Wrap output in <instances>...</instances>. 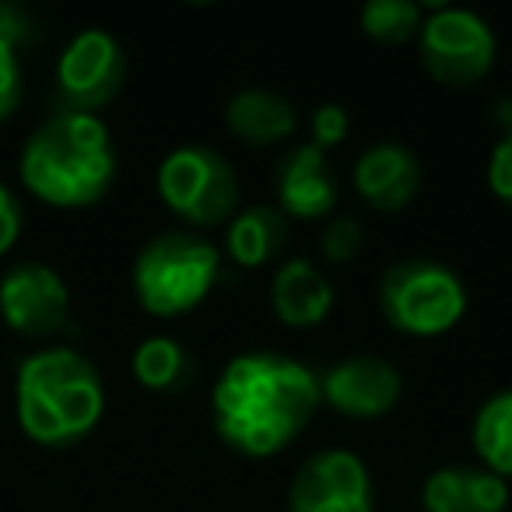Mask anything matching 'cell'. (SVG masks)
I'll list each match as a JSON object with an SVG mask.
<instances>
[{"instance_id": "obj_1", "label": "cell", "mask_w": 512, "mask_h": 512, "mask_svg": "<svg viewBox=\"0 0 512 512\" xmlns=\"http://www.w3.org/2000/svg\"><path fill=\"white\" fill-rule=\"evenodd\" d=\"M320 400V376L299 358L246 351L214 379L211 414L225 446L264 460L306 432Z\"/></svg>"}, {"instance_id": "obj_2", "label": "cell", "mask_w": 512, "mask_h": 512, "mask_svg": "<svg viewBox=\"0 0 512 512\" xmlns=\"http://www.w3.org/2000/svg\"><path fill=\"white\" fill-rule=\"evenodd\" d=\"M116 179V148L95 113L50 116L22 148V183L53 207L99 204Z\"/></svg>"}, {"instance_id": "obj_3", "label": "cell", "mask_w": 512, "mask_h": 512, "mask_svg": "<svg viewBox=\"0 0 512 512\" xmlns=\"http://www.w3.org/2000/svg\"><path fill=\"white\" fill-rule=\"evenodd\" d=\"M18 425L39 446H74L106 411V386L92 358L74 348H43L15 376Z\"/></svg>"}, {"instance_id": "obj_4", "label": "cell", "mask_w": 512, "mask_h": 512, "mask_svg": "<svg viewBox=\"0 0 512 512\" xmlns=\"http://www.w3.org/2000/svg\"><path fill=\"white\" fill-rule=\"evenodd\" d=\"M221 256L197 232H162L134 260V295L151 316H183L211 295Z\"/></svg>"}, {"instance_id": "obj_5", "label": "cell", "mask_w": 512, "mask_h": 512, "mask_svg": "<svg viewBox=\"0 0 512 512\" xmlns=\"http://www.w3.org/2000/svg\"><path fill=\"white\" fill-rule=\"evenodd\" d=\"M386 323L411 337H439L467 313V288L456 271L435 260H400L379 281Z\"/></svg>"}, {"instance_id": "obj_6", "label": "cell", "mask_w": 512, "mask_h": 512, "mask_svg": "<svg viewBox=\"0 0 512 512\" xmlns=\"http://www.w3.org/2000/svg\"><path fill=\"white\" fill-rule=\"evenodd\" d=\"M158 197L190 225H225L239 207V179L225 155L204 144H183L158 165Z\"/></svg>"}, {"instance_id": "obj_7", "label": "cell", "mask_w": 512, "mask_h": 512, "mask_svg": "<svg viewBox=\"0 0 512 512\" xmlns=\"http://www.w3.org/2000/svg\"><path fill=\"white\" fill-rule=\"evenodd\" d=\"M421 64L439 85L470 88L495 67V32L477 11L439 4L418 29Z\"/></svg>"}, {"instance_id": "obj_8", "label": "cell", "mask_w": 512, "mask_h": 512, "mask_svg": "<svg viewBox=\"0 0 512 512\" xmlns=\"http://www.w3.org/2000/svg\"><path fill=\"white\" fill-rule=\"evenodd\" d=\"M127 53L106 29H81L57 60V92L71 113H95L120 95Z\"/></svg>"}, {"instance_id": "obj_9", "label": "cell", "mask_w": 512, "mask_h": 512, "mask_svg": "<svg viewBox=\"0 0 512 512\" xmlns=\"http://www.w3.org/2000/svg\"><path fill=\"white\" fill-rule=\"evenodd\" d=\"M372 477L351 449L313 453L292 477L288 512H372Z\"/></svg>"}, {"instance_id": "obj_10", "label": "cell", "mask_w": 512, "mask_h": 512, "mask_svg": "<svg viewBox=\"0 0 512 512\" xmlns=\"http://www.w3.org/2000/svg\"><path fill=\"white\" fill-rule=\"evenodd\" d=\"M0 316L22 337H53L71 320V292L46 264H18L0 281Z\"/></svg>"}, {"instance_id": "obj_11", "label": "cell", "mask_w": 512, "mask_h": 512, "mask_svg": "<svg viewBox=\"0 0 512 512\" xmlns=\"http://www.w3.org/2000/svg\"><path fill=\"white\" fill-rule=\"evenodd\" d=\"M404 393V379L386 358L376 355H355L341 358L320 376V397L334 411L348 418H383L397 407Z\"/></svg>"}, {"instance_id": "obj_12", "label": "cell", "mask_w": 512, "mask_h": 512, "mask_svg": "<svg viewBox=\"0 0 512 512\" xmlns=\"http://www.w3.org/2000/svg\"><path fill=\"white\" fill-rule=\"evenodd\" d=\"M355 190L376 211H404L421 190V162L407 144L379 141L355 162Z\"/></svg>"}, {"instance_id": "obj_13", "label": "cell", "mask_w": 512, "mask_h": 512, "mask_svg": "<svg viewBox=\"0 0 512 512\" xmlns=\"http://www.w3.org/2000/svg\"><path fill=\"white\" fill-rule=\"evenodd\" d=\"M278 204L292 218H323L337 204V172L330 155L316 144H299L278 162L274 172Z\"/></svg>"}, {"instance_id": "obj_14", "label": "cell", "mask_w": 512, "mask_h": 512, "mask_svg": "<svg viewBox=\"0 0 512 512\" xmlns=\"http://www.w3.org/2000/svg\"><path fill=\"white\" fill-rule=\"evenodd\" d=\"M509 484L484 467H439L421 484L425 512H505Z\"/></svg>"}, {"instance_id": "obj_15", "label": "cell", "mask_w": 512, "mask_h": 512, "mask_svg": "<svg viewBox=\"0 0 512 512\" xmlns=\"http://www.w3.org/2000/svg\"><path fill=\"white\" fill-rule=\"evenodd\" d=\"M271 306L285 327H316L334 309V285L313 260L292 256L271 281Z\"/></svg>"}, {"instance_id": "obj_16", "label": "cell", "mask_w": 512, "mask_h": 512, "mask_svg": "<svg viewBox=\"0 0 512 512\" xmlns=\"http://www.w3.org/2000/svg\"><path fill=\"white\" fill-rule=\"evenodd\" d=\"M225 127L249 148H264V144H278L295 134L299 109L271 88H242L228 99Z\"/></svg>"}, {"instance_id": "obj_17", "label": "cell", "mask_w": 512, "mask_h": 512, "mask_svg": "<svg viewBox=\"0 0 512 512\" xmlns=\"http://www.w3.org/2000/svg\"><path fill=\"white\" fill-rule=\"evenodd\" d=\"M292 239V225H288V214L281 207L271 204H256L239 211L225 228V249L239 267H264L271 260H278L288 249Z\"/></svg>"}, {"instance_id": "obj_18", "label": "cell", "mask_w": 512, "mask_h": 512, "mask_svg": "<svg viewBox=\"0 0 512 512\" xmlns=\"http://www.w3.org/2000/svg\"><path fill=\"white\" fill-rule=\"evenodd\" d=\"M134 376L144 390L183 393L197 376V362L186 351V344L172 337H148L134 348Z\"/></svg>"}, {"instance_id": "obj_19", "label": "cell", "mask_w": 512, "mask_h": 512, "mask_svg": "<svg viewBox=\"0 0 512 512\" xmlns=\"http://www.w3.org/2000/svg\"><path fill=\"white\" fill-rule=\"evenodd\" d=\"M470 439L484 470L498 474L502 481L512 477V390H498L477 407Z\"/></svg>"}, {"instance_id": "obj_20", "label": "cell", "mask_w": 512, "mask_h": 512, "mask_svg": "<svg viewBox=\"0 0 512 512\" xmlns=\"http://www.w3.org/2000/svg\"><path fill=\"white\" fill-rule=\"evenodd\" d=\"M29 39V18L0 4V120H8L22 102V64L18 46Z\"/></svg>"}, {"instance_id": "obj_21", "label": "cell", "mask_w": 512, "mask_h": 512, "mask_svg": "<svg viewBox=\"0 0 512 512\" xmlns=\"http://www.w3.org/2000/svg\"><path fill=\"white\" fill-rule=\"evenodd\" d=\"M362 29L376 43H407L421 29V8L414 0H369L362 8Z\"/></svg>"}, {"instance_id": "obj_22", "label": "cell", "mask_w": 512, "mask_h": 512, "mask_svg": "<svg viewBox=\"0 0 512 512\" xmlns=\"http://www.w3.org/2000/svg\"><path fill=\"white\" fill-rule=\"evenodd\" d=\"M362 225H358V218H348V214H341V218L327 221L323 225V235H320V246L323 253H327V260H334V264H341V260H351V256H358V249H362Z\"/></svg>"}, {"instance_id": "obj_23", "label": "cell", "mask_w": 512, "mask_h": 512, "mask_svg": "<svg viewBox=\"0 0 512 512\" xmlns=\"http://www.w3.org/2000/svg\"><path fill=\"white\" fill-rule=\"evenodd\" d=\"M309 127H313V141L320 151H330L337 148V144L348 137L351 130V116L344 106H337V102H323V106L313 109V120H309Z\"/></svg>"}, {"instance_id": "obj_24", "label": "cell", "mask_w": 512, "mask_h": 512, "mask_svg": "<svg viewBox=\"0 0 512 512\" xmlns=\"http://www.w3.org/2000/svg\"><path fill=\"white\" fill-rule=\"evenodd\" d=\"M488 186L502 204L512 207V130L491 148L488 158Z\"/></svg>"}, {"instance_id": "obj_25", "label": "cell", "mask_w": 512, "mask_h": 512, "mask_svg": "<svg viewBox=\"0 0 512 512\" xmlns=\"http://www.w3.org/2000/svg\"><path fill=\"white\" fill-rule=\"evenodd\" d=\"M18 235H22V204L8 186L0 183V256L15 246Z\"/></svg>"}]
</instances>
